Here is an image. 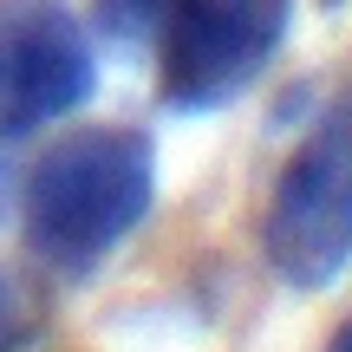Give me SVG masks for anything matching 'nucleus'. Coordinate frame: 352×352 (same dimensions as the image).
<instances>
[{
	"mask_svg": "<svg viewBox=\"0 0 352 352\" xmlns=\"http://www.w3.org/2000/svg\"><path fill=\"white\" fill-rule=\"evenodd\" d=\"M98 85L91 33L52 0H0V144L39 138Z\"/></svg>",
	"mask_w": 352,
	"mask_h": 352,
	"instance_id": "obj_4",
	"label": "nucleus"
},
{
	"mask_svg": "<svg viewBox=\"0 0 352 352\" xmlns=\"http://www.w3.org/2000/svg\"><path fill=\"white\" fill-rule=\"evenodd\" d=\"M164 7H170V0H98V13H104L111 33H157Z\"/></svg>",
	"mask_w": 352,
	"mask_h": 352,
	"instance_id": "obj_5",
	"label": "nucleus"
},
{
	"mask_svg": "<svg viewBox=\"0 0 352 352\" xmlns=\"http://www.w3.org/2000/svg\"><path fill=\"white\" fill-rule=\"evenodd\" d=\"M157 209V144L138 124H78L33 157L20 235L39 267L78 280L104 267Z\"/></svg>",
	"mask_w": 352,
	"mask_h": 352,
	"instance_id": "obj_1",
	"label": "nucleus"
},
{
	"mask_svg": "<svg viewBox=\"0 0 352 352\" xmlns=\"http://www.w3.org/2000/svg\"><path fill=\"white\" fill-rule=\"evenodd\" d=\"M294 0H170L157 20V91L170 111L202 118L235 104L274 65Z\"/></svg>",
	"mask_w": 352,
	"mask_h": 352,
	"instance_id": "obj_3",
	"label": "nucleus"
},
{
	"mask_svg": "<svg viewBox=\"0 0 352 352\" xmlns=\"http://www.w3.org/2000/svg\"><path fill=\"white\" fill-rule=\"evenodd\" d=\"M0 320H7V280H0Z\"/></svg>",
	"mask_w": 352,
	"mask_h": 352,
	"instance_id": "obj_7",
	"label": "nucleus"
},
{
	"mask_svg": "<svg viewBox=\"0 0 352 352\" xmlns=\"http://www.w3.org/2000/svg\"><path fill=\"white\" fill-rule=\"evenodd\" d=\"M327 352H352V314H346V320H340V327H333V333H327Z\"/></svg>",
	"mask_w": 352,
	"mask_h": 352,
	"instance_id": "obj_6",
	"label": "nucleus"
},
{
	"mask_svg": "<svg viewBox=\"0 0 352 352\" xmlns=\"http://www.w3.org/2000/svg\"><path fill=\"white\" fill-rule=\"evenodd\" d=\"M261 254L294 294H320L346 274L352 261V85L314 118L300 151L280 164L267 209H261Z\"/></svg>",
	"mask_w": 352,
	"mask_h": 352,
	"instance_id": "obj_2",
	"label": "nucleus"
}]
</instances>
